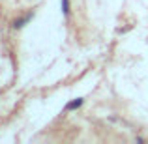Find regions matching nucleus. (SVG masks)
<instances>
[{
	"mask_svg": "<svg viewBox=\"0 0 148 144\" xmlns=\"http://www.w3.org/2000/svg\"><path fill=\"white\" fill-rule=\"evenodd\" d=\"M32 19H34V10H28L26 13L19 15V17H15L13 21H11V30H23Z\"/></svg>",
	"mask_w": 148,
	"mask_h": 144,
	"instance_id": "nucleus-1",
	"label": "nucleus"
},
{
	"mask_svg": "<svg viewBox=\"0 0 148 144\" xmlns=\"http://www.w3.org/2000/svg\"><path fill=\"white\" fill-rule=\"evenodd\" d=\"M83 103H84V99H83V97H77V99L69 101V103L66 105L64 112H71V111H77V109H79V107H83Z\"/></svg>",
	"mask_w": 148,
	"mask_h": 144,
	"instance_id": "nucleus-2",
	"label": "nucleus"
},
{
	"mask_svg": "<svg viewBox=\"0 0 148 144\" xmlns=\"http://www.w3.org/2000/svg\"><path fill=\"white\" fill-rule=\"evenodd\" d=\"M62 13H64V17L71 15V0H62Z\"/></svg>",
	"mask_w": 148,
	"mask_h": 144,
	"instance_id": "nucleus-3",
	"label": "nucleus"
}]
</instances>
